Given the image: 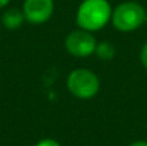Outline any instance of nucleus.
I'll return each mask as SVG.
<instances>
[{"label":"nucleus","instance_id":"1","mask_svg":"<svg viewBox=\"0 0 147 146\" xmlns=\"http://www.w3.org/2000/svg\"><path fill=\"white\" fill-rule=\"evenodd\" d=\"M112 9L107 0H83L76 12V23L79 28L98 31L111 21Z\"/></svg>","mask_w":147,"mask_h":146},{"label":"nucleus","instance_id":"2","mask_svg":"<svg viewBox=\"0 0 147 146\" xmlns=\"http://www.w3.org/2000/svg\"><path fill=\"white\" fill-rule=\"evenodd\" d=\"M147 21L146 9L137 1H124L119 4L111 16L112 26L120 32H130L140 28Z\"/></svg>","mask_w":147,"mask_h":146},{"label":"nucleus","instance_id":"3","mask_svg":"<svg viewBox=\"0 0 147 146\" xmlns=\"http://www.w3.org/2000/svg\"><path fill=\"white\" fill-rule=\"evenodd\" d=\"M69 92L74 97L80 100H90L99 92L101 83L99 79L89 69H75L69 74L66 80Z\"/></svg>","mask_w":147,"mask_h":146},{"label":"nucleus","instance_id":"4","mask_svg":"<svg viewBox=\"0 0 147 146\" xmlns=\"http://www.w3.org/2000/svg\"><path fill=\"white\" fill-rule=\"evenodd\" d=\"M97 47V40L90 31L74 30L65 39V48L71 56L78 58H85L94 54Z\"/></svg>","mask_w":147,"mask_h":146},{"label":"nucleus","instance_id":"5","mask_svg":"<svg viewBox=\"0 0 147 146\" xmlns=\"http://www.w3.org/2000/svg\"><path fill=\"white\" fill-rule=\"evenodd\" d=\"M22 12L27 22L41 25L51 20L54 12L53 0H25Z\"/></svg>","mask_w":147,"mask_h":146},{"label":"nucleus","instance_id":"6","mask_svg":"<svg viewBox=\"0 0 147 146\" xmlns=\"http://www.w3.org/2000/svg\"><path fill=\"white\" fill-rule=\"evenodd\" d=\"M25 21L26 18L23 12L17 8H9L1 16V23L8 30H17L23 25Z\"/></svg>","mask_w":147,"mask_h":146},{"label":"nucleus","instance_id":"7","mask_svg":"<svg viewBox=\"0 0 147 146\" xmlns=\"http://www.w3.org/2000/svg\"><path fill=\"white\" fill-rule=\"evenodd\" d=\"M94 54L101 61H111L115 57V54H116V48H115V45L111 41L105 40V41H101V43H97Z\"/></svg>","mask_w":147,"mask_h":146},{"label":"nucleus","instance_id":"8","mask_svg":"<svg viewBox=\"0 0 147 146\" xmlns=\"http://www.w3.org/2000/svg\"><path fill=\"white\" fill-rule=\"evenodd\" d=\"M35 146H61V144H59L58 141H56V140H53V139H43V140H40Z\"/></svg>","mask_w":147,"mask_h":146},{"label":"nucleus","instance_id":"9","mask_svg":"<svg viewBox=\"0 0 147 146\" xmlns=\"http://www.w3.org/2000/svg\"><path fill=\"white\" fill-rule=\"evenodd\" d=\"M140 58L141 62H142L143 67L147 70V41L143 44V47L141 48V53H140Z\"/></svg>","mask_w":147,"mask_h":146},{"label":"nucleus","instance_id":"10","mask_svg":"<svg viewBox=\"0 0 147 146\" xmlns=\"http://www.w3.org/2000/svg\"><path fill=\"white\" fill-rule=\"evenodd\" d=\"M129 146H147V141H143V140H140V141H134L132 142Z\"/></svg>","mask_w":147,"mask_h":146},{"label":"nucleus","instance_id":"11","mask_svg":"<svg viewBox=\"0 0 147 146\" xmlns=\"http://www.w3.org/2000/svg\"><path fill=\"white\" fill-rule=\"evenodd\" d=\"M9 1H10V0H0V9H1V8H4V7H7V5L9 4Z\"/></svg>","mask_w":147,"mask_h":146}]
</instances>
